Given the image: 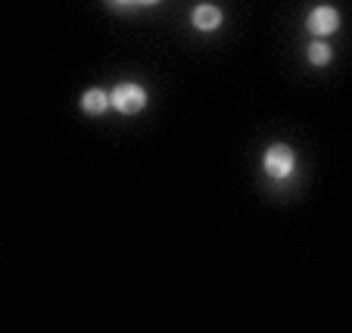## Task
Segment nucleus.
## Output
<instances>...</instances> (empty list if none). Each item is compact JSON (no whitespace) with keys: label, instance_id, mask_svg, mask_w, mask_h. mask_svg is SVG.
<instances>
[{"label":"nucleus","instance_id":"nucleus-1","mask_svg":"<svg viewBox=\"0 0 352 333\" xmlns=\"http://www.w3.org/2000/svg\"><path fill=\"white\" fill-rule=\"evenodd\" d=\"M109 106L119 109L122 115H134L146 106V91L134 81H122L113 93H109Z\"/></svg>","mask_w":352,"mask_h":333},{"label":"nucleus","instance_id":"nucleus-2","mask_svg":"<svg viewBox=\"0 0 352 333\" xmlns=\"http://www.w3.org/2000/svg\"><path fill=\"white\" fill-rule=\"evenodd\" d=\"M262 165H265V174L274 181H284L293 174V165H296V156H293V150L287 147V143H274V147L265 150V159H262Z\"/></svg>","mask_w":352,"mask_h":333},{"label":"nucleus","instance_id":"nucleus-3","mask_svg":"<svg viewBox=\"0 0 352 333\" xmlns=\"http://www.w3.org/2000/svg\"><path fill=\"white\" fill-rule=\"evenodd\" d=\"M306 28L315 38H327V34H333L340 28V13L333 7H327V3H321V7H315L312 13H309Z\"/></svg>","mask_w":352,"mask_h":333},{"label":"nucleus","instance_id":"nucleus-4","mask_svg":"<svg viewBox=\"0 0 352 333\" xmlns=\"http://www.w3.org/2000/svg\"><path fill=\"white\" fill-rule=\"evenodd\" d=\"M193 28L197 32H215V28L221 25V10L212 7V3H199L197 10H193Z\"/></svg>","mask_w":352,"mask_h":333},{"label":"nucleus","instance_id":"nucleus-5","mask_svg":"<svg viewBox=\"0 0 352 333\" xmlns=\"http://www.w3.org/2000/svg\"><path fill=\"white\" fill-rule=\"evenodd\" d=\"M109 106V93L100 91V87H91V91H85V97H81V109H85L87 115H103Z\"/></svg>","mask_w":352,"mask_h":333},{"label":"nucleus","instance_id":"nucleus-6","mask_svg":"<svg viewBox=\"0 0 352 333\" xmlns=\"http://www.w3.org/2000/svg\"><path fill=\"white\" fill-rule=\"evenodd\" d=\"M331 60H333V50L324 41H315V44L309 47V62H312V66H327Z\"/></svg>","mask_w":352,"mask_h":333},{"label":"nucleus","instance_id":"nucleus-7","mask_svg":"<svg viewBox=\"0 0 352 333\" xmlns=\"http://www.w3.org/2000/svg\"><path fill=\"white\" fill-rule=\"evenodd\" d=\"M109 3H113V7H131L134 0H109Z\"/></svg>","mask_w":352,"mask_h":333},{"label":"nucleus","instance_id":"nucleus-8","mask_svg":"<svg viewBox=\"0 0 352 333\" xmlns=\"http://www.w3.org/2000/svg\"><path fill=\"white\" fill-rule=\"evenodd\" d=\"M134 3H140V7H156L160 0H134Z\"/></svg>","mask_w":352,"mask_h":333}]
</instances>
